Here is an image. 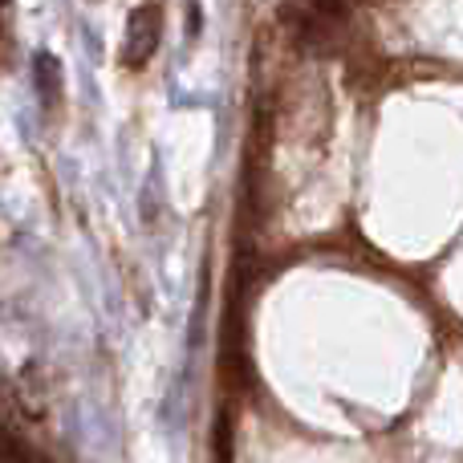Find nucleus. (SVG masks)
<instances>
[{
  "instance_id": "obj_1",
  "label": "nucleus",
  "mask_w": 463,
  "mask_h": 463,
  "mask_svg": "<svg viewBox=\"0 0 463 463\" xmlns=\"http://www.w3.org/2000/svg\"><path fill=\"white\" fill-rule=\"evenodd\" d=\"M163 37V8L159 5H138L135 16L127 21V41H122V61L143 65L146 57L159 49Z\"/></svg>"
},
{
  "instance_id": "obj_2",
  "label": "nucleus",
  "mask_w": 463,
  "mask_h": 463,
  "mask_svg": "<svg viewBox=\"0 0 463 463\" xmlns=\"http://www.w3.org/2000/svg\"><path fill=\"white\" fill-rule=\"evenodd\" d=\"M33 78H37V98L45 110L57 106V86H61V61L53 53H37L33 57Z\"/></svg>"
}]
</instances>
